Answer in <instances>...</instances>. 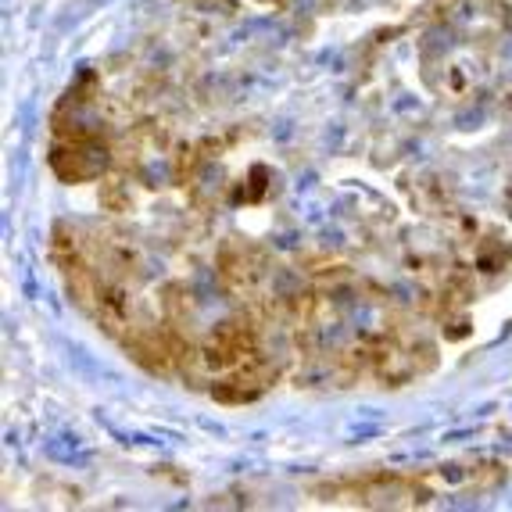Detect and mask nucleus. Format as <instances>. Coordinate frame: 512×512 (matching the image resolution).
I'll return each instance as SVG.
<instances>
[{"mask_svg": "<svg viewBox=\"0 0 512 512\" xmlns=\"http://www.w3.org/2000/svg\"><path fill=\"white\" fill-rule=\"evenodd\" d=\"M448 473H369V477L333 480L316 491L326 505H351V509H416L437 498V480Z\"/></svg>", "mask_w": 512, "mask_h": 512, "instance_id": "obj_1", "label": "nucleus"}, {"mask_svg": "<svg viewBox=\"0 0 512 512\" xmlns=\"http://www.w3.org/2000/svg\"><path fill=\"white\" fill-rule=\"evenodd\" d=\"M111 165V151L97 133L79 129V122H54V147H51V169L65 183H90L101 180Z\"/></svg>", "mask_w": 512, "mask_h": 512, "instance_id": "obj_2", "label": "nucleus"}]
</instances>
